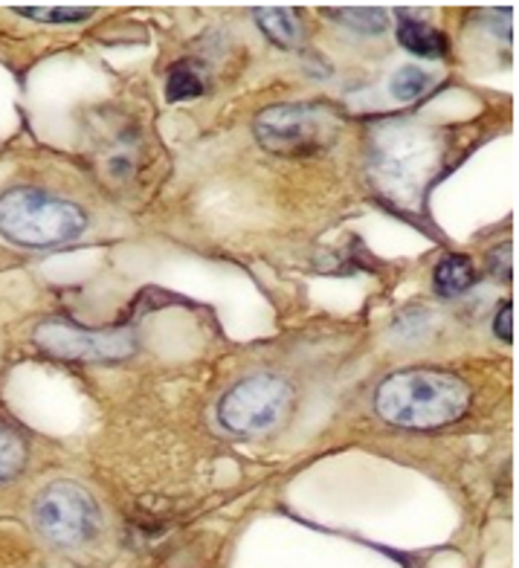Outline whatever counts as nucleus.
<instances>
[{"label":"nucleus","instance_id":"16","mask_svg":"<svg viewBox=\"0 0 519 568\" xmlns=\"http://www.w3.org/2000/svg\"><path fill=\"white\" fill-rule=\"evenodd\" d=\"M16 12L41 23H75L93 16V9L88 7H18Z\"/></svg>","mask_w":519,"mask_h":568},{"label":"nucleus","instance_id":"13","mask_svg":"<svg viewBox=\"0 0 519 568\" xmlns=\"http://www.w3.org/2000/svg\"><path fill=\"white\" fill-rule=\"evenodd\" d=\"M206 75L195 61H181L169 70L166 79V99L169 102H189V99L204 97Z\"/></svg>","mask_w":519,"mask_h":568},{"label":"nucleus","instance_id":"4","mask_svg":"<svg viewBox=\"0 0 519 568\" xmlns=\"http://www.w3.org/2000/svg\"><path fill=\"white\" fill-rule=\"evenodd\" d=\"M256 140L278 158H311L337 140V113L323 105H273L256 116Z\"/></svg>","mask_w":519,"mask_h":568},{"label":"nucleus","instance_id":"2","mask_svg":"<svg viewBox=\"0 0 519 568\" xmlns=\"http://www.w3.org/2000/svg\"><path fill=\"white\" fill-rule=\"evenodd\" d=\"M88 230V212L41 189H9L0 197V235L18 247L55 250Z\"/></svg>","mask_w":519,"mask_h":568},{"label":"nucleus","instance_id":"17","mask_svg":"<svg viewBox=\"0 0 519 568\" xmlns=\"http://www.w3.org/2000/svg\"><path fill=\"white\" fill-rule=\"evenodd\" d=\"M497 337L499 339H511V305H502L497 314Z\"/></svg>","mask_w":519,"mask_h":568},{"label":"nucleus","instance_id":"7","mask_svg":"<svg viewBox=\"0 0 519 568\" xmlns=\"http://www.w3.org/2000/svg\"><path fill=\"white\" fill-rule=\"evenodd\" d=\"M38 348L73 363H116L134 354L136 339L131 331H88L73 322L50 320L35 328Z\"/></svg>","mask_w":519,"mask_h":568},{"label":"nucleus","instance_id":"5","mask_svg":"<svg viewBox=\"0 0 519 568\" xmlns=\"http://www.w3.org/2000/svg\"><path fill=\"white\" fill-rule=\"evenodd\" d=\"M32 523L38 534L61 548H79L99 534L102 516L93 496L75 481H53L35 496Z\"/></svg>","mask_w":519,"mask_h":568},{"label":"nucleus","instance_id":"1","mask_svg":"<svg viewBox=\"0 0 519 568\" xmlns=\"http://www.w3.org/2000/svg\"><path fill=\"white\" fill-rule=\"evenodd\" d=\"M470 406V389L456 374L436 368H407L389 374L375 395V409L386 424L407 429H438L459 420Z\"/></svg>","mask_w":519,"mask_h":568},{"label":"nucleus","instance_id":"12","mask_svg":"<svg viewBox=\"0 0 519 568\" xmlns=\"http://www.w3.org/2000/svg\"><path fill=\"white\" fill-rule=\"evenodd\" d=\"M27 456H30L27 438L18 433L16 426L0 420V485L21 476L23 467H27Z\"/></svg>","mask_w":519,"mask_h":568},{"label":"nucleus","instance_id":"14","mask_svg":"<svg viewBox=\"0 0 519 568\" xmlns=\"http://www.w3.org/2000/svg\"><path fill=\"white\" fill-rule=\"evenodd\" d=\"M391 93L400 99V102H415L421 99L429 88H432V75L424 68H415V64H404L400 70H395L389 82Z\"/></svg>","mask_w":519,"mask_h":568},{"label":"nucleus","instance_id":"15","mask_svg":"<svg viewBox=\"0 0 519 568\" xmlns=\"http://www.w3.org/2000/svg\"><path fill=\"white\" fill-rule=\"evenodd\" d=\"M328 16L334 21L346 23L348 30L363 32V36H380L389 27V18L380 9H332Z\"/></svg>","mask_w":519,"mask_h":568},{"label":"nucleus","instance_id":"9","mask_svg":"<svg viewBox=\"0 0 519 568\" xmlns=\"http://www.w3.org/2000/svg\"><path fill=\"white\" fill-rule=\"evenodd\" d=\"M398 41L418 59H441L447 53V38L409 16H398Z\"/></svg>","mask_w":519,"mask_h":568},{"label":"nucleus","instance_id":"11","mask_svg":"<svg viewBox=\"0 0 519 568\" xmlns=\"http://www.w3.org/2000/svg\"><path fill=\"white\" fill-rule=\"evenodd\" d=\"M474 282H476V267L467 255H447L445 262H438L436 276H432L436 293L438 296H445V300L461 296V293L474 287Z\"/></svg>","mask_w":519,"mask_h":568},{"label":"nucleus","instance_id":"6","mask_svg":"<svg viewBox=\"0 0 519 568\" xmlns=\"http://www.w3.org/2000/svg\"><path fill=\"white\" fill-rule=\"evenodd\" d=\"M294 389L276 374H253L235 383L218 406L221 424L235 435H262L287 418Z\"/></svg>","mask_w":519,"mask_h":568},{"label":"nucleus","instance_id":"3","mask_svg":"<svg viewBox=\"0 0 519 568\" xmlns=\"http://www.w3.org/2000/svg\"><path fill=\"white\" fill-rule=\"evenodd\" d=\"M438 149L432 136L415 125H386L372 149V174L389 201L409 203L421 195L436 169Z\"/></svg>","mask_w":519,"mask_h":568},{"label":"nucleus","instance_id":"10","mask_svg":"<svg viewBox=\"0 0 519 568\" xmlns=\"http://www.w3.org/2000/svg\"><path fill=\"white\" fill-rule=\"evenodd\" d=\"M258 30L271 38L276 47H285V50H296L305 41V30H302V21L291 12V9H258L256 12Z\"/></svg>","mask_w":519,"mask_h":568},{"label":"nucleus","instance_id":"8","mask_svg":"<svg viewBox=\"0 0 519 568\" xmlns=\"http://www.w3.org/2000/svg\"><path fill=\"white\" fill-rule=\"evenodd\" d=\"M99 163H102L105 178H111L113 183H125V180L134 178L140 172V165H143V134H140V125L113 131L111 140L99 151Z\"/></svg>","mask_w":519,"mask_h":568}]
</instances>
